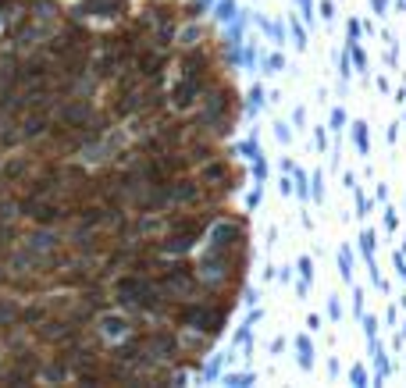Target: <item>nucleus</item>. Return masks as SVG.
Here are the masks:
<instances>
[{
  "label": "nucleus",
  "instance_id": "obj_7",
  "mask_svg": "<svg viewBox=\"0 0 406 388\" xmlns=\"http://www.w3.org/2000/svg\"><path fill=\"white\" fill-rule=\"evenodd\" d=\"M153 282L164 296H200L203 292V278L200 271L186 260H160V267L153 271Z\"/></svg>",
  "mask_w": 406,
  "mask_h": 388
},
{
  "label": "nucleus",
  "instance_id": "obj_8",
  "mask_svg": "<svg viewBox=\"0 0 406 388\" xmlns=\"http://www.w3.org/2000/svg\"><path fill=\"white\" fill-rule=\"evenodd\" d=\"M196 172H200L196 179H200V182L210 189V196H214V200L228 196L231 189L239 186V168H236V164H231V160H224L221 153H217V157H210L207 164H200Z\"/></svg>",
  "mask_w": 406,
  "mask_h": 388
},
{
  "label": "nucleus",
  "instance_id": "obj_3",
  "mask_svg": "<svg viewBox=\"0 0 406 388\" xmlns=\"http://www.w3.org/2000/svg\"><path fill=\"white\" fill-rule=\"evenodd\" d=\"M217 214L210 207H193L189 214H171L167 217V235L160 239V253H186L189 246H196L210 228H214Z\"/></svg>",
  "mask_w": 406,
  "mask_h": 388
},
{
  "label": "nucleus",
  "instance_id": "obj_1",
  "mask_svg": "<svg viewBox=\"0 0 406 388\" xmlns=\"http://www.w3.org/2000/svg\"><path fill=\"white\" fill-rule=\"evenodd\" d=\"M43 53L53 61V68L61 72L65 79L72 82H82L89 65H93V53H96V36L79 25V22H68L57 36H50V43L43 46Z\"/></svg>",
  "mask_w": 406,
  "mask_h": 388
},
{
  "label": "nucleus",
  "instance_id": "obj_10",
  "mask_svg": "<svg viewBox=\"0 0 406 388\" xmlns=\"http://www.w3.org/2000/svg\"><path fill=\"white\" fill-rule=\"evenodd\" d=\"M32 168H36L32 160L18 157V160H11L8 168H4V175H0V182H4V186H25V182H29V175H32Z\"/></svg>",
  "mask_w": 406,
  "mask_h": 388
},
{
  "label": "nucleus",
  "instance_id": "obj_4",
  "mask_svg": "<svg viewBox=\"0 0 406 388\" xmlns=\"http://www.w3.org/2000/svg\"><path fill=\"white\" fill-rule=\"evenodd\" d=\"M200 103H203V115L196 118V125L203 129V132H217V136H224L231 125H236V118H239V96H236V86L231 82H224V79H214V86L200 96Z\"/></svg>",
  "mask_w": 406,
  "mask_h": 388
},
{
  "label": "nucleus",
  "instance_id": "obj_6",
  "mask_svg": "<svg viewBox=\"0 0 406 388\" xmlns=\"http://www.w3.org/2000/svg\"><path fill=\"white\" fill-rule=\"evenodd\" d=\"M243 257H246V225L239 217L214 221V242H210L203 264L228 267V264H243Z\"/></svg>",
  "mask_w": 406,
  "mask_h": 388
},
{
  "label": "nucleus",
  "instance_id": "obj_2",
  "mask_svg": "<svg viewBox=\"0 0 406 388\" xmlns=\"http://www.w3.org/2000/svg\"><path fill=\"white\" fill-rule=\"evenodd\" d=\"M217 72H214V50L207 43L200 46H189L182 53V75L175 82V89H171V100H175V107H196L200 96L214 86Z\"/></svg>",
  "mask_w": 406,
  "mask_h": 388
},
{
  "label": "nucleus",
  "instance_id": "obj_5",
  "mask_svg": "<svg viewBox=\"0 0 406 388\" xmlns=\"http://www.w3.org/2000/svg\"><path fill=\"white\" fill-rule=\"evenodd\" d=\"M114 299H118L125 310H139V313H157L160 303H164V292L157 289L153 274L146 271H132L122 274L118 282H114Z\"/></svg>",
  "mask_w": 406,
  "mask_h": 388
},
{
  "label": "nucleus",
  "instance_id": "obj_11",
  "mask_svg": "<svg viewBox=\"0 0 406 388\" xmlns=\"http://www.w3.org/2000/svg\"><path fill=\"white\" fill-rule=\"evenodd\" d=\"M11 264V242L8 239H0V271H4Z\"/></svg>",
  "mask_w": 406,
  "mask_h": 388
},
{
  "label": "nucleus",
  "instance_id": "obj_9",
  "mask_svg": "<svg viewBox=\"0 0 406 388\" xmlns=\"http://www.w3.org/2000/svg\"><path fill=\"white\" fill-rule=\"evenodd\" d=\"M82 11L100 15V18H122V15H129V0H86Z\"/></svg>",
  "mask_w": 406,
  "mask_h": 388
}]
</instances>
